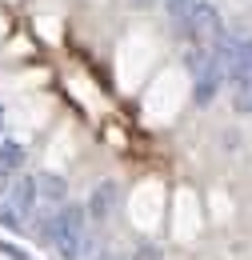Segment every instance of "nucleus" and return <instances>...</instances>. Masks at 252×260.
<instances>
[{"label":"nucleus","mask_w":252,"mask_h":260,"mask_svg":"<svg viewBox=\"0 0 252 260\" xmlns=\"http://www.w3.org/2000/svg\"><path fill=\"white\" fill-rule=\"evenodd\" d=\"M48 240L60 252V260H80V252H84V208L80 204L60 208L52 228H48Z\"/></svg>","instance_id":"nucleus-1"},{"label":"nucleus","mask_w":252,"mask_h":260,"mask_svg":"<svg viewBox=\"0 0 252 260\" xmlns=\"http://www.w3.org/2000/svg\"><path fill=\"white\" fill-rule=\"evenodd\" d=\"M184 28H188L196 40H208V36H220V16H216V8L212 4H204V0H196L188 8V16H184Z\"/></svg>","instance_id":"nucleus-2"},{"label":"nucleus","mask_w":252,"mask_h":260,"mask_svg":"<svg viewBox=\"0 0 252 260\" xmlns=\"http://www.w3.org/2000/svg\"><path fill=\"white\" fill-rule=\"evenodd\" d=\"M36 196H40V188H36V176H24V180L12 188V208H16L20 216H28L32 204H36Z\"/></svg>","instance_id":"nucleus-3"},{"label":"nucleus","mask_w":252,"mask_h":260,"mask_svg":"<svg viewBox=\"0 0 252 260\" xmlns=\"http://www.w3.org/2000/svg\"><path fill=\"white\" fill-rule=\"evenodd\" d=\"M20 164H24V144L20 140H4L0 144V176L20 172Z\"/></svg>","instance_id":"nucleus-4"},{"label":"nucleus","mask_w":252,"mask_h":260,"mask_svg":"<svg viewBox=\"0 0 252 260\" xmlns=\"http://www.w3.org/2000/svg\"><path fill=\"white\" fill-rule=\"evenodd\" d=\"M36 188H40L44 200H64V196H68L64 176H52V172H40V176H36Z\"/></svg>","instance_id":"nucleus-5"},{"label":"nucleus","mask_w":252,"mask_h":260,"mask_svg":"<svg viewBox=\"0 0 252 260\" xmlns=\"http://www.w3.org/2000/svg\"><path fill=\"white\" fill-rule=\"evenodd\" d=\"M236 80H252V36L240 40V56H236Z\"/></svg>","instance_id":"nucleus-6"},{"label":"nucleus","mask_w":252,"mask_h":260,"mask_svg":"<svg viewBox=\"0 0 252 260\" xmlns=\"http://www.w3.org/2000/svg\"><path fill=\"white\" fill-rule=\"evenodd\" d=\"M116 192V184H100V192H96V200H92V216L100 220L104 212H108V196Z\"/></svg>","instance_id":"nucleus-7"},{"label":"nucleus","mask_w":252,"mask_h":260,"mask_svg":"<svg viewBox=\"0 0 252 260\" xmlns=\"http://www.w3.org/2000/svg\"><path fill=\"white\" fill-rule=\"evenodd\" d=\"M0 224H8L12 232H20V224H24V220H20V212H16V208H8V204H0Z\"/></svg>","instance_id":"nucleus-8"},{"label":"nucleus","mask_w":252,"mask_h":260,"mask_svg":"<svg viewBox=\"0 0 252 260\" xmlns=\"http://www.w3.org/2000/svg\"><path fill=\"white\" fill-rule=\"evenodd\" d=\"M192 4H196V0H168V12H172L176 20H184V16H188V8H192Z\"/></svg>","instance_id":"nucleus-9"},{"label":"nucleus","mask_w":252,"mask_h":260,"mask_svg":"<svg viewBox=\"0 0 252 260\" xmlns=\"http://www.w3.org/2000/svg\"><path fill=\"white\" fill-rule=\"evenodd\" d=\"M0 252L8 260H32V256H24V248H16V244H8V240H0Z\"/></svg>","instance_id":"nucleus-10"},{"label":"nucleus","mask_w":252,"mask_h":260,"mask_svg":"<svg viewBox=\"0 0 252 260\" xmlns=\"http://www.w3.org/2000/svg\"><path fill=\"white\" fill-rule=\"evenodd\" d=\"M0 132H4V108H0Z\"/></svg>","instance_id":"nucleus-11"},{"label":"nucleus","mask_w":252,"mask_h":260,"mask_svg":"<svg viewBox=\"0 0 252 260\" xmlns=\"http://www.w3.org/2000/svg\"><path fill=\"white\" fill-rule=\"evenodd\" d=\"M96 260H116V256H108V252H104V256H96Z\"/></svg>","instance_id":"nucleus-12"},{"label":"nucleus","mask_w":252,"mask_h":260,"mask_svg":"<svg viewBox=\"0 0 252 260\" xmlns=\"http://www.w3.org/2000/svg\"><path fill=\"white\" fill-rule=\"evenodd\" d=\"M136 4H152V0H136Z\"/></svg>","instance_id":"nucleus-13"}]
</instances>
